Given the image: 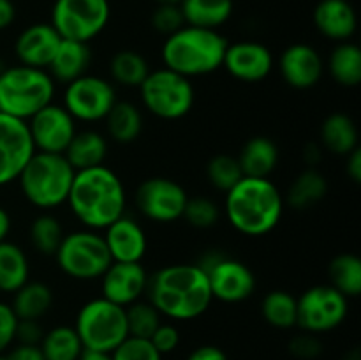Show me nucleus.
<instances>
[{
	"instance_id": "nucleus-50",
	"label": "nucleus",
	"mask_w": 361,
	"mask_h": 360,
	"mask_svg": "<svg viewBox=\"0 0 361 360\" xmlns=\"http://www.w3.org/2000/svg\"><path fill=\"white\" fill-rule=\"evenodd\" d=\"M16 18V9L11 0H0V30H6L9 25H13Z\"/></svg>"
},
{
	"instance_id": "nucleus-40",
	"label": "nucleus",
	"mask_w": 361,
	"mask_h": 360,
	"mask_svg": "<svg viewBox=\"0 0 361 360\" xmlns=\"http://www.w3.org/2000/svg\"><path fill=\"white\" fill-rule=\"evenodd\" d=\"M182 219H185L192 228L208 229L214 228L221 219V208L214 200L207 196L187 198Z\"/></svg>"
},
{
	"instance_id": "nucleus-39",
	"label": "nucleus",
	"mask_w": 361,
	"mask_h": 360,
	"mask_svg": "<svg viewBox=\"0 0 361 360\" xmlns=\"http://www.w3.org/2000/svg\"><path fill=\"white\" fill-rule=\"evenodd\" d=\"M207 176L215 189L228 193L235 184L243 179V173L235 155L217 154L208 161Z\"/></svg>"
},
{
	"instance_id": "nucleus-20",
	"label": "nucleus",
	"mask_w": 361,
	"mask_h": 360,
	"mask_svg": "<svg viewBox=\"0 0 361 360\" xmlns=\"http://www.w3.org/2000/svg\"><path fill=\"white\" fill-rule=\"evenodd\" d=\"M106 247L113 261L120 263H141L148 249L147 232L136 219L122 215L102 229Z\"/></svg>"
},
{
	"instance_id": "nucleus-5",
	"label": "nucleus",
	"mask_w": 361,
	"mask_h": 360,
	"mask_svg": "<svg viewBox=\"0 0 361 360\" xmlns=\"http://www.w3.org/2000/svg\"><path fill=\"white\" fill-rule=\"evenodd\" d=\"M74 173L63 154L35 152L21 172L18 184L32 207L49 212L67 203Z\"/></svg>"
},
{
	"instance_id": "nucleus-32",
	"label": "nucleus",
	"mask_w": 361,
	"mask_h": 360,
	"mask_svg": "<svg viewBox=\"0 0 361 360\" xmlns=\"http://www.w3.org/2000/svg\"><path fill=\"white\" fill-rule=\"evenodd\" d=\"M341 87H358L361 81V49L351 41L337 42L324 66Z\"/></svg>"
},
{
	"instance_id": "nucleus-16",
	"label": "nucleus",
	"mask_w": 361,
	"mask_h": 360,
	"mask_svg": "<svg viewBox=\"0 0 361 360\" xmlns=\"http://www.w3.org/2000/svg\"><path fill=\"white\" fill-rule=\"evenodd\" d=\"M35 152L63 154L76 134V120L62 104L44 106L32 119L27 120Z\"/></svg>"
},
{
	"instance_id": "nucleus-47",
	"label": "nucleus",
	"mask_w": 361,
	"mask_h": 360,
	"mask_svg": "<svg viewBox=\"0 0 361 360\" xmlns=\"http://www.w3.org/2000/svg\"><path fill=\"white\" fill-rule=\"evenodd\" d=\"M185 360H228V355L215 344H201L192 349Z\"/></svg>"
},
{
	"instance_id": "nucleus-12",
	"label": "nucleus",
	"mask_w": 361,
	"mask_h": 360,
	"mask_svg": "<svg viewBox=\"0 0 361 360\" xmlns=\"http://www.w3.org/2000/svg\"><path fill=\"white\" fill-rule=\"evenodd\" d=\"M210 284L214 300L224 304H240L252 296L256 289V275L252 268L236 258L221 253L207 254L200 261Z\"/></svg>"
},
{
	"instance_id": "nucleus-21",
	"label": "nucleus",
	"mask_w": 361,
	"mask_h": 360,
	"mask_svg": "<svg viewBox=\"0 0 361 360\" xmlns=\"http://www.w3.org/2000/svg\"><path fill=\"white\" fill-rule=\"evenodd\" d=\"M62 37L51 23L28 25L16 37L14 53L21 66L48 69Z\"/></svg>"
},
{
	"instance_id": "nucleus-6",
	"label": "nucleus",
	"mask_w": 361,
	"mask_h": 360,
	"mask_svg": "<svg viewBox=\"0 0 361 360\" xmlns=\"http://www.w3.org/2000/svg\"><path fill=\"white\" fill-rule=\"evenodd\" d=\"M56 83L46 69L9 66L0 73V113L27 122L39 109L51 104Z\"/></svg>"
},
{
	"instance_id": "nucleus-36",
	"label": "nucleus",
	"mask_w": 361,
	"mask_h": 360,
	"mask_svg": "<svg viewBox=\"0 0 361 360\" xmlns=\"http://www.w3.org/2000/svg\"><path fill=\"white\" fill-rule=\"evenodd\" d=\"M330 284L348 299L361 293V260L353 253L337 254L328 265Z\"/></svg>"
},
{
	"instance_id": "nucleus-25",
	"label": "nucleus",
	"mask_w": 361,
	"mask_h": 360,
	"mask_svg": "<svg viewBox=\"0 0 361 360\" xmlns=\"http://www.w3.org/2000/svg\"><path fill=\"white\" fill-rule=\"evenodd\" d=\"M108 140L99 131H76L69 147L63 152V157L73 166L74 172H81V169L104 164L106 157H108Z\"/></svg>"
},
{
	"instance_id": "nucleus-51",
	"label": "nucleus",
	"mask_w": 361,
	"mask_h": 360,
	"mask_svg": "<svg viewBox=\"0 0 361 360\" xmlns=\"http://www.w3.org/2000/svg\"><path fill=\"white\" fill-rule=\"evenodd\" d=\"M323 159V147L317 143H309L303 148V161L309 164V168H316L317 162Z\"/></svg>"
},
{
	"instance_id": "nucleus-27",
	"label": "nucleus",
	"mask_w": 361,
	"mask_h": 360,
	"mask_svg": "<svg viewBox=\"0 0 361 360\" xmlns=\"http://www.w3.org/2000/svg\"><path fill=\"white\" fill-rule=\"evenodd\" d=\"M53 289L42 281H28L13 293V307L18 320L41 321L53 307Z\"/></svg>"
},
{
	"instance_id": "nucleus-24",
	"label": "nucleus",
	"mask_w": 361,
	"mask_h": 360,
	"mask_svg": "<svg viewBox=\"0 0 361 360\" xmlns=\"http://www.w3.org/2000/svg\"><path fill=\"white\" fill-rule=\"evenodd\" d=\"M279 157L281 152L277 143L268 136L250 138L236 155L243 176H256V179H268L277 168Z\"/></svg>"
},
{
	"instance_id": "nucleus-53",
	"label": "nucleus",
	"mask_w": 361,
	"mask_h": 360,
	"mask_svg": "<svg viewBox=\"0 0 361 360\" xmlns=\"http://www.w3.org/2000/svg\"><path fill=\"white\" fill-rule=\"evenodd\" d=\"M78 360H113V356H111V353L83 349V353H81V356Z\"/></svg>"
},
{
	"instance_id": "nucleus-38",
	"label": "nucleus",
	"mask_w": 361,
	"mask_h": 360,
	"mask_svg": "<svg viewBox=\"0 0 361 360\" xmlns=\"http://www.w3.org/2000/svg\"><path fill=\"white\" fill-rule=\"evenodd\" d=\"M126 318L127 330L133 337L150 339L159 325L162 323V314L148 300L143 299L126 307Z\"/></svg>"
},
{
	"instance_id": "nucleus-45",
	"label": "nucleus",
	"mask_w": 361,
	"mask_h": 360,
	"mask_svg": "<svg viewBox=\"0 0 361 360\" xmlns=\"http://www.w3.org/2000/svg\"><path fill=\"white\" fill-rule=\"evenodd\" d=\"M16 325L18 318L11 304L0 300V355H4L14 344Z\"/></svg>"
},
{
	"instance_id": "nucleus-18",
	"label": "nucleus",
	"mask_w": 361,
	"mask_h": 360,
	"mask_svg": "<svg viewBox=\"0 0 361 360\" xmlns=\"http://www.w3.org/2000/svg\"><path fill=\"white\" fill-rule=\"evenodd\" d=\"M148 272L141 263L113 261L101 277V296L116 306L127 307L147 295Z\"/></svg>"
},
{
	"instance_id": "nucleus-33",
	"label": "nucleus",
	"mask_w": 361,
	"mask_h": 360,
	"mask_svg": "<svg viewBox=\"0 0 361 360\" xmlns=\"http://www.w3.org/2000/svg\"><path fill=\"white\" fill-rule=\"evenodd\" d=\"M39 349L44 360H78L85 348L74 327L56 325L44 332Z\"/></svg>"
},
{
	"instance_id": "nucleus-10",
	"label": "nucleus",
	"mask_w": 361,
	"mask_h": 360,
	"mask_svg": "<svg viewBox=\"0 0 361 360\" xmlns=\"http://www.w3.org/2000/svg\"><path fill=\"white\" fill-rule=\"evenodd\" d=\"M109 18V0H55L49 23L62 39L88 44L108 27Z\"/></svg>"
},
{
	"instance_id": "nucleus-44",
	"label": "nucleus",
	"mask_w": 361,
	"mask_h": 360,
	"mask_svg": "<svg viewBox=\"0 0 361 360\" xmlns=\"http://www.w3.org/2000/svg\"><path fill=\"white\" fill-rule=\"evenodd\" d=\"M289 352L296 356V359L302 360H312L316 356L321 355L323 352V344H321L319 337L309 332H303V334L296 335L289 342Z\"/></svg>"
},
{
	"instance_id": "nucleus-17",
	"label": "nucleus",
	"mask_w": 361,
	"mask_h": 360,
	"mask_svg": "<svg viewBox=\"0 0 361 360\" xmlns=\"http://www.w3.org/2000/svg\"><path fill=\"white\" fill-rule=\"evenodd\" d=\"M274 53L257 41H238L228 44L222 67L235 80L243 83H257L268 78L274 69Z\"/></svg>"
},
{
	"instance_id": "nucleus-13",
	"label": "nucleus",
	"mask_w": 361,
	"mask_h": 360,
	"mask_svg": "<svg viewBox=\"0 0 361 360\" xmlns=\"http://www.w3.org/2000/svg\"><path fill=\"white\" fill-rule=\"evenodd\" d=\"M118 101L111 81L95 74H83L66 85L63 108L76 122H104L113 104Z\"/></svg>"
},
{
	"instance_id": "nucleus-8",
	"label": "nucleus",
	"mask_w": 361,
	"mask_h": 360,
	"mask_svg": "<svg viewBox=\"0 0 361 360\" xmlns=\"http://www.w3.org/2000/svg\"><path fill=\"white\" fill-rule=\"evenodd\" d=\"M53 258L62 274L76 281L101 279L113 263L102 233L88 228L66 233Z\"/></svg>"
},
{
	"instance_id": "nucleus-49",
	"label": "nucleus",
	"mask_w": 361,
	"mask_h": 360,
	"mask_svg": "<svg viewBox=\"0 0 361 360\" xmlns=\"http://www.w3.org/2000/svg\"><path fill=\"white\" fill-rule=\"evenodd\" d=\"M345 159H348V168H345L348 176L355 184H360V180H361V148L360 147L355 148L351 154L345 155Z\"/></svg>"
},
{
	"instance_id": "nucleus-9",
	"label": "nucleus",
	"mask_w": 361,
	"mask_h": 360,
	"mask_svg": "<svg viewBox=\"0 0 361 360\" xmlns=\"http://www.w3.org/2000/svg\"><path fill=\"white\" fill-rule=\"evenodd\" d=\"M141 102L161 120H180L189 115L196 101L192 80L168 69H152L140 85Z\"/></svg>"
},
{
	"instance_id": "nucleus-7",
	"label": "nucleus",
	"mask_w": 361,
	"mask_h": 360,
	"mask_svg": "<svg viewBox=\"0 0 361 360\" xmlns=\"http://www.w3.org/2000/svg\"><path fill=\"white\" fill-rule=\"evenodd\" d=\"M74 330L80 335L85 349L111 353L123 339L129 337L126 307L97 296L80 307L74 321Z\"/></svg>"
},
{
	"instance_id": "nucleus-54",
	"label": "nucleus",
	"mask_w": 361,
	"mask_h": 360,
	"mask_svg": "<svg viewBox=\"0 0 361 360\" xmlns=\"http://www.w3.org/2000/svg\"><path fill=\"white\" fill-rule=\"evenodd\" d=\"M157 4H175V6H180L182 0H155Z\"/></svg>"
},
{
	"instance_id": "nucleus-55",
	"label": "nucleus",
	"mask_w": 361,
	"mask_h": 360,
	"mask_svg": "<svg viewBox=\"0 0 361 360\" xmlns=\"http://www.w3.org/2000/svg\"><path fill=\"white\" fill-rule=\"evenodd\" d=\"M0 360H9V359H7V355H0Z\"/></svg>"
},
{
	"instance_id": "nucleus-52",
	"label": "nucleus",
	"mask_w": 361,
	"mask_h": 360,
	"mask_svg": "<svg viewBox=\"0 0 361 360\" xmlns=\"http://www.w3.org/2000/svg\"><path fill=\"white\" fill-rule=\"evenodd\" d=\"M11 215L9 212L6 210L4 207H0V242H4V240H7V236H9V232H11Z\"/></svg>"
},
{
	"instance_id": "nucleus-19",
	"label": "nucleus",
	"mask_w": 361,
	"mask_h": 360,
	"mask_svg": "<svg viewBox=\"0 0 361 360\" xmlns=\"http://www.w3.org/2000/svg\"><path fill=\"white\" fill-rule=\"evenodd\" d=\"M279 73L289 87L296 90H307L316 87L323 78L324 60L314 46L296 42L281 53Z\"/></svg>"
},
{
	"instance_id": "nucleus-37",
	"label": "nucleus",
	"mask_w": 361,
	"mask_h": 360,
	"mask_svg": "<svg viewBox=\"0 0 361 360\" xmlns=\"http://www.w3.org/2000/svg\"><path fill=\"white\" fill-rule=\"evenodd\" d=\"M30 244L39 254L42 256H55L59 251L60 244H62L66 232L56 215L49 214V212H42L34 221L30 222Z\"/></svg>"
},
{
	"instance_id": "nucleus-46",
	"label": "nucleus",
	"mask_w": 361,
	"mask_h": 360,
	"mask_svg": "<svg viewBox=\"0 0 361 360\" xmlns=\"http://www.w3.org/2000/svg\"><path fill=\"white\" fill-rule=\"evenodd\" d=\"M42 335H44V330L37 320H18L14 342L25 346H39Z\"/></svg>"
},
{
	"instance_id": "nucleus-11",
	"label": "nucleus",
	"mask_w": 361,
	"mask_h": 360,
	"mask_svg": "<svg viewBox=\"0 0 361 360\" xmlns=\"http://www.w3.org/2000/svg\"><path fill=\"white\" fill-rule=\"evenodd\" d=\"M296 327L314 335L326 334L338 328L349 313V299L331 284H316L305 289L296 299Z\"/></svg>"
},
{
	"instance_id": "nucleus-34",
	"label": "nucleus",
	"mask_w": 361,
	"mask_h": 360,
	"mask_svg": "<svg viewBox=\"0 0 361 360\" xmlns=\"http://www.w3.org/2000/svg\"><path fill=\"white\" fill-rule=\"evenodd\" d=\"M150 71L147 59L136 49H120L109 62V76L122 87L140 88Z\"/></svg>"
},
{
	"instance_id": "nucleus-1",
	"label": "nucleus",
	"mask_w": 361,
	"mask_h": 360,
	"mask_svg": "<svg viewBox=\"0 0 361 360\" xmlns=\"http://www.w3.org/2000/svg\"><path fill=\"white\" fill-rule=\"evenodd\" d=\"M148 302L164 318L190 321L203 316L214 302L208 277L197 263H173L148 277Z\"/></svg>"
},
{
	"instance_id": "nucleus-2",
	"label": "nucleus",
	"mask_w": 361,
	"mask_h": 360,
	"mask_svg": "<svg viewBox=\"0 0 361 360\" xmlns=\"http://www.w3.org/2000/svg\"><path fill=\"white\" fill-rule=\"evenodd\" d=\"M67 205L83 228H108L126 215L127 191L122 179L106 164L74 173Z\"/></svg>"
},
{
	"instance_id": "nucleus-41",
	"label": "nucleus",
	"mask_w": 361,
	"mask_h": 360,
	"mask_svg": "<svg viewBox=\"0 0 361 360\" xmlns=\"http://www.w3.org/2000/svg\"><path fill=\"white\" fill-rule=\"evenodd\" d=\"M113 360H162L161 353L155 349L150 339L133 337L123 339L111 352Z\"/></svg>"
},
{
	"instance_id": "nucleus-42",
	"label": "nucleus",
	"mask_w": 361,
	"mask_h": 360,
	"mask_svg": "<svg viewBox=\"0 0 361 360\" xmlns=\"http://www.w3.org/2000/svg\"><path fill=\"white\" fill-rule=\"evenodd\" d=\"M185 25L180 6L175 4H159L152 14V27L162 35H171Z\"/></svg>"
},
{
	"instance_id": "nucleus-30",
	"label": "nucleus",
	"mask_w": 361,
	"mask_h": 360,
	"mask_svg": "<svg viewBox=\"0 0 361 360\" xmlns=\"http://www.w3.org/2000/svg\"><path fill=\"white\" fill-rule=\"evenodd\" d=\"M185 25L217 30L231 18L233 0H182L180 2Z\"/></svg>"
},
{
	"instance_id": "nucleus-23",
	"label": "nucleus",
	"mask_w": 361,
	"mask_h": 360,
	"mask_svg": "<svg viewBox=\"0 0 361 360\" xmlns=\"http://www.w3.org/2000/svg\"><path fill=\"white\" fill-rule=\"evenodd\" d=\"M90 62L92 52L87 42L62 39L51 64L46 71L51 74L55 83L67 85L76 80V78L87 74Z\"/></svg>"
},
{
	"instance_id": "nucleus-29",
	"label": "nucleus",
	"mask_w": 361,
	"mask_h": 360,
	"mask_svg": "<svg viewBox=\"0 0 361 360\" xmlns=\"http://www.w3.org/2000/svg\"><path fill=\"white\" fill-rule=\"evenodd\" d=\"M30 281V261L27 253L11 240L0 242V293H11Z\"/></svg>"
},
{
	"instance_id": "nucleus-3",
	"label": "nucleus",
	"mask_w": 361,
	"mask_h": 360,
	"mask_svg": "<svg viewBox=\"0 0 361 360\" xmlns=\"http://www.w3.org/2000/svg\"><path fill=\"white\" fill-rule=\"evenodd\" d=\"M284 207V194L270 179L243 176L224 198L226 219L236 232L247 236H263L274 232Z\"/></svg>"
},
{
	"instance_id": "nucleus-14",
	"label": "nucleus",
	"mask_w": 361,
	"mask_h": 360,
	"mask_svg": "<svg viewBox=\"0 0 361 360\" xmlns=\"http://www.w3.org/2000/svg\"><path fill=\"white\" fill-rule=\"evenodd\" d=\"M187 198L189 194L176 180L168 176H150L137 186L134 200L143 217L168 224L182 219Z\"/></svg>"
},
{
	"instance_id": "nucleus-28",
	"label": "nucleus",
	"mask_w": 361,
	"mask_h": 360,
	"mask_svg": "<svg viewBox=\"0 0 361 360\" xmlns=\"http://www.w3.org/2000/svg\"><path fill=\"white\" fill-rule=\"evenodd\" d=\"M328 194V180L319 169L307 168L296 175L284 196V203L295 210H307L324 200Z\"/></svg>"
},
{
	"instance_id": "nucleus-48",
	"label": "nucleus",
	"mask_w": 361,
	"mask_h": 360,
	"mask_svg": "<svg viewBox=\"0 0 361 360\" xmlns=\"http://www.w3.org/2000/svg\"><path fill=\"white\" fill-rule=\"evenodd\" d=\"M9 360H44L39 346H25L18 344L16 348L11 349V353L7 355Z\"/></svg>"
},
{
	"instance_id": "nucleus-31",
	"label": "nucleus",
	"mask_w": 361,
	"mask_h": 360,
	"mask_svg": "<svg viewBox=\"0 0 361 360\" xmlns=\"http://www.w3.org/2000/svg\"><path fill=\"white\" fill-rule=\"evenodd\" d=\"M104 122L108 136L120 145L134 143L143 131L141 109L130 101H116Z\"/></svg>"
},
{
	"instance_id": "nucleus-22",
	"label": "nucleus",
	"mask_w": 361,
	"mask_h": 360,
	"mask_svg": "<svg viewBox=\"0 0 361 360\" xmlns=\"http://www.w3.org/2000/svg\"><path fill=\"white\" fill-rule=\"evenodd\" d=\"M312 21L323 37L335 42L349 41L358 27L356 11L349 0H319L314 7Z\"/></svg>"
},
{
	"instance_id": "nucleus-4",
	"label": "nucleus",
	"mask_w": 361,
	"mask_h": 360,
	"mask_svg": "<svg viewBox=\"0 0 361 360\" xmlns=\"http://www.w3.org/2000/svg\"><path fill=\"white\" fill-rule=\"evenodd\" d=\"M228 44L219 30L183 25L180 30L164 39L162 62L164 67L189 80L207 76L221 69Z\"/></svg>"
},
{
	"instance_id": "nucleus-35",
	"label": "nucleus",
	"mask_w": 361,
	"mask_h": 360,
	"mask_svg": "<svg viewBox=\"0 0 361 360\" xmlns=\"http://www.w3.org/2000/svg\"><path fill=\"white\" fill-rule=\"evenodd\" d=\"M261 314L270 327L279 328V330L296 327V320H298L296 296L286 289H271L261 302Z\"/></svg>"
},
{
	"instance_id": "nucleus-43",
	"label": "nucleus",
	"mask_w": 361,
	"mask_h": 360,
	"mask_svg": "<svg viewBox=\"0 0 361 360\" xmlns=\"http://www.w3.org/2000/svg\"><path fill=\"white\" fill-rule=\"evenodd\" d=\"M150 342L155 346V349H157L162 356L169 355V353L175 352L180 344L178 327L173 323H164V321H162L157 327V330L152 334Z\"/></svg>"
},
{
	"instance_id": "nucleus-15",
	"label": "nucleus",
	"mask_w": 361,
	"mask_h": 360,
	"mask_svg": "<svg viewBox=\"0 0 361 360\" xmlns=\"http://www.w3.org/2000/svg\"><path fill=\"white\" fill-rule=\"evenodd\" d=\"M34 154L27 122L0 113V187L18 182Z\"/></svg>"
},
{
	"instance_id": "nucleus-26",
	"label": "nucleus",
	"mask_w": 361,
	"mask_h": 360,
	"mask_svg": "<svg viewBox=\"0 0 361 360\" xmlns=\"http://www.w3.org/2000/svg\"><path fill=\"white\" fill-rule=\"evenodd\" d=\"M321 147L335 155L351 154L358 148V129L355 120L345 113H331L321 124Z\"/></svg>"
}]
</instances>
